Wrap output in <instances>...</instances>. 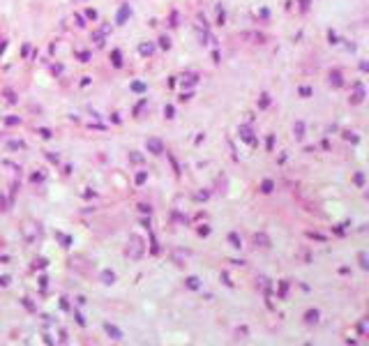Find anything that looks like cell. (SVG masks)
<instances>
[{"mask_svg":"<svg viewBox=\"0 0 369 346\" xmlns=\"http://www.w3.org/2000/svg\"><path fill=\"white\" fill-rule=\"evenodd\" d=\"M104 332H106V335H108L111 339H113V342H120V339L125 337V335H123V330H120V328H115L113 323H104Z\"/></svg>","mask_w":369,"mask_h":346,"instance_id":"obj_1","label":"cell"},{"mask_svg":"<svg viewBox=\"0 0 369 346\" xmlns=\"http://www.w3.org/2000/svg\"><path fill=\"white\" fill-rule=\"evenodd\" d=\"M148 152H152V155H162V152H164V143H162L159 138H148Z\"/></svg>","mask_w":369,"mask_h":346,"instance_id":"obj_2","label":"cell"},{"mask_svg":"<svg viewBox=\"0 0 369 346\" xmlns=\"http://www.w3.org/2000/svg\"><path fill=\"white\" fill-rule=\"evenodd\" d=\"M129 14H132V9L127 7V5H125L123 9H120V12H118V18H115V21H118V23H120V26H123L125 21H127V18H129Z\"/></svg>","mask_w":369,"mask_h":346,"instance_id":"obj_3","label":"cell"},{"mask_svg":"<svg viewBox=\"0 0 369 346\" xmlns=\"http://www.w3.org/2000/svg\"><path fill=\"white\" fill-rule=\"evenodd\" d=\"M152 51H155V46H152V44H141V46H139V53H141V55H150Z\"/></svg>","mask_w":369,"mask_h":346,"instance_id":"obj_4","label":"cell"},{"mask_svg":"<svg viewBox=\"0 0 369 346\" xmlns=\"http://www.w3.org/2000/svg\"><path fill=\"white\" fill-rule=\"evenodd\" d=\"M102 279H104L106 284H113V282H115V275L111 272V270H104V272H102Z\"/></svg>","mask_w":369,"mask_h":346,"instance_id":"obj_5","label":"cell"},{"mask_svg":"<svg viewBox=\"0 0 369 346\" xmlns=\"http://www.w3.org/2000/svg\"><path fill=\"white\" fill-rule=\"evenodd\" d=\"M111 60H113L115 67H120V65H123V60H120V51H113V53H111Z\"/></svg>","mask_w":369,"mask_h":346,"instance_id":"obj_6","label":"cell"},{"mask_svg":"<svg viewBox=\"0 0 369 346\" xmlns=\"http://www.w3.org/2000/svg\"><path fill=\"white\" fill-rule=\"evenodd\" d=\"M132 90H134V92H145V83H139V81H134V83H132Z\"/></svg>","mask_w":369,"mask_h":346,"instance_id":"obj_7","label":"cell"},{"mask_svg":"<svg viewBox=\"0 0 369 346\" xmlns=\"http://www.w3.org/2000/svg\"><path fill=\"white\" fill-rule=\"evenodd\" d=\"M187 286H189V288H199V279H196V277H189V279H187Z\"/></svg>","mask_w":369,"mask_h":346,"instance_id":"obj_8","label":"cell"},{"mask_svg":"<svg viewBox=\"0 0 369 346\" xmlns=\"http://www.w3.org/2000/svg\"><path fill=\"white\" fill-rule=\"evenodd\" d=\"M159 44H162V49H171V42H168V37H159Z\"/></svg>","mask_w":369,"mask_h":346,"instance_id":"obj_9","label":"cell"},{"mask_svg":"<svg viewBox=\"0 0 369 346\" xmlns=\"http://www.w3.org/2000/svg\"><path fill=\"white\" fill-rule=\"evenodd\" d=\"M129 157H132V162H134V164H139V162H143V157H139V155H136V152H132V155H129Z\"/></svg>","mask_w":369,"mask_h":346,"instance_id":"obj_10","label":"cell"},{"mask_svg":"<svg viewBox=\"0 0 369 346\" xmlns=\"http://www.w3.org/2000/svg\"><path fill=\"white\" fill-rule=\"evenodd\" d=\"M102 37H104V35H102V33H95V35H92V39H95L97 44H102Z\"/></svg>","mask_w":369,"mask_h":346,"instance_id":"obj_11","label":"cell"},{"mask_svg":"<svg viewBox=\"0 0 369 346\" xmlns=\"http://www.w3.org/2000/svg\"><path fill=\"white\" fill-rule=\"evenodd\" d=\"M166 118H173V106H166Z\"/></svg>","mask_w":369,"mask_h":346,"instance_id":"obj_12","label":"cell"},{"mask_svg":"<svg viewBox=\"0 0 369 346\" xmlns=\"http://www.w3.org/2000/svg\"><path fill=\"white\" fill-rule=\"evenodd\" d=\"M86 14H88V18H95V16H97V12H95V9H88Z\"/></svg>","mask_w":369,"mask_h":346,"instance_id":"obj_13","label":"cell"}]
</instances>
